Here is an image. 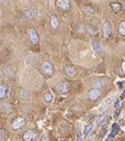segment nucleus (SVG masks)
<instances>
[{
	"label": "nucleus",
	"mask_w": 125,
	"mask_h": 141,
	"mask_svg": "<svg viewBox=\"0 0 125 141\" xmlns=\"http://www.w3.org/2000/svg\"><path fill=\"white\" fill-rule=\"evenodd\" d=\"M112 34V28L108 21H104L103 25V35L104 39H109Z\"/></svg>",
	"instance_id": "obj_1"
},
{
	"label": "nucleus",
	"mask_w": 125,
	"mask_h": 141,
	"mask_svg": "<svg viewBox=\"0 0 125 141\" xmlns=\"http://www.w3.org/2000/svg\"><path fill=\"white\" fill-rule=\"evenodd\" d=\"M56 6L61 11H67L71 7V3L69 0H57L56 1Z\"/></svg>",
	"instance_id": "obj_2"
},
{
	"label": "nucleus",
	"mask_w": 125,
	"mask_h": 141,
	"mask_svg": "<svg viewBox=\"0 0 125 141\" xmlns=\"http://www.w3.org/2000/svg\"><path fill=\"white\" fill-rule=\"evenodd\" d=\"M27 34H28L30 40H31V43L33 45H37V43H38V36H37L36 30H34V29H28L27 30Z\"/></svg>",
	"instance_id": "obj_3"
},
{
	"label": "nucleus",
	"mask_w": 125,
	"mask_h": 141,
	"mask_svg": "<svg viewBox=\"0 0 125 141\" xmlns=\"http://www.w3.org/2000/svg\"><path fill=\"white\" fill-rule=\"evenodd\" d=\"M69 89H70V87L67 82H61L56 85V91L60 94H66Z\"/></svg>",
	"instance_id": "obj_4"
},
{
	"label": "nucleus",
	"mask_w": 125,
	"mask_h": 141,
	"mask_svg": "<svg viewBox=\"0 0 125 141\" xmlns=\"http://www.w3.org/2000/svg\"><path fill=\"white\" fill-rule=\"evenodd\" d=\"M41 71L46 75L52 74V72H53V66H52V64L50 62H48V61H44V63L41 64Z\"/></svg>",
	"instance_id": "obj_5"
},
{
	"label": "nucleus",
	"mask_w": 125,
	"mask_h": 141,
	"mask_svg": "<svg viewBox=\"0 0 125 141\" xmlns=\"http://www.w3.org/2000/svg\"><path fill=\"white\" fill-rule=\"evenodd\" d=\"M25 123H26L25 119L19 117V118H16V119L13 120V122H12V127H13L14 129H20V128H22L23 126L25 125Z\"/></svg>",
	"instance_id": "obj_6"
},
{
	"label": "nucleus",
	"mask_w": 125,
	"mask_h": 141,
	"mask_svg": "<svg viewBox=\"0 0 125 141\" xmlns=\"http://www.w3.org/2000/svg\"><path fill=\"white\" fill-rule=\"evenodd\" d=\"M101 95H102L101 90L93 88V89L89 92L88 97H89V99H90V100H92V101H96V99H99V98L101 97Z\"/></svg>",
	"instance_id": "obj_7"
},
{
	"label": "nucleus",
	"mask_w": 125,
	"mask_h": 141,
	"mask_svg": "<svg viewBox=\"0 0 125 141\" xmlns=\"http://www.w3.org/2000/svg\"><path fill=\"white\" fill-rule=\"evenodd\" d=\"M24 15L27 19H33L37 15V8H28L27 10L24 11Z\"/></svg>",
	"instance_id": "obj_8"
},
{
	"label": "nucleus",
	"mask_w": 125,
	"mask_h": 141,
	"mask_svg": "<svg viewBox=\"0 0 125 141\" xmlns=\"http://www.w3.org/2000/svg\"><path fill=\"white\" fill-rule=\"evenodd\" d=\"M36 138H37V134L32 130H28L23 134V140L24 141H35Z\"/></svg>",
	"instance_id": "obj_9"
},
{
	"label": "nucleus",
	"mask_w": 125,
	"mask_h": 141,
	"mask_svg": "<svg viewBox=\"0 0 125 141\" xmlns=\"http://www.w3.org/2000/svg\"><path fill=\"white\" fill-rule=\"evenodd\" d=\"M10 88L6 85H0V99H4L8 96Z\"/></svg>",
	"instance_id": "obj_10"
},
{
	"label": "nucleus",
	"mask_w": 125,
	"mask_h": 141,
	"mask_svg": "<svg viewBox=\"0 0 125 141\" xmlns=\"http://www.w3.org/2000/svg\"><path fill=\"white\" fill-rule=\"evenodd\" d=\"M50 25H51L52 29H57L59 26V20L58 17L55 15V14H51L50 16Z\"/></svg>",
	"instance_id": "obj_11"
},
{
	"label": "nucleus",
	"mask_w": 125,
	"mask_h": 141,
	"mask_svg": "<svg viewBox=\"0 0 125 141\" xmlns=\"http://www.w3.org/2000/svg\"><path fill=\"white\" fill-rule=\"evenodd\" d=\"M109 5H110L111 9L113 10V12H115V13L120 12L121 9H122V5L120 3H118V2H111Z\"/></svg>",
	"instance_id": "obj_12"
},
{
	"label": "nucleus",
	"mask_w": 125,
	"mask_h": 141,
	"mask_svg": "<svg viewBox=\"0 0 125 141\" xmlns=\"http://www.w3.org/2000/svg\"><path fill=\"white\" fill-rule=\"evenodd\" d=\"M65 73L69 77H73V76L76 75V69L72 66H66L65 67Z\"/></svg>",
	"instance_id": "obj_13"
},
{
	"label": "nucleus",
	"mask_w": 125,
	"mask_h": 141,
	"mask_svg": "<svg viewBox=\"0 0 125 141\" xmlns=\"http://www.w3.org/2000/svg\"><path fill=\"white\" fill-rule=\"evenodd\" d=\"M118 32L121 36H125V21L120 22L119 27H118Z\"/></svg>",
	"instance_id": "obj_14"
},
{
	"label": "nucleus",
	"mask_w": 125,
	"mask_h": 141,
	"mask_svg": "<svg viewBox=\"0 0 125 141\" xmlns=\"http://www.w3.org/2000/svg\"><path fill=\"white\" fill-rule=\"evenodd\" d=\"M105 119H106V116H105V114H103V116H101L99 119H96V126L102 125L103 122L105 121Z\"/></svg>",
	"instance_id": "obj_15"
},
{
	"label": "nucleus",
	"mask_w": 125,
	"mask_h": 141,
	"mask_svg": "<svg viewBox=\"0 0 125 141\" xmlns=\"http://www.w3.org/2000/svg\"><path fill=\"white\" fill-rule=\"evenodd\" d=\"M52 100H53V96L50 92H46L44 94V101L47 102V103H51Z\"/></svg>",
	"instance_id": "obj_16"
},
{
	"label": "nucleus",
	"mask_w": 125,
	"mask_h": 141,
	"mask_svg": "<svg viewBox=\"0 0 125 141\" xmlns=\"http://www.w3.org/2000/svg\"><path fill=\"white\" fill-rule=\"evenodd\" d=\"M93 46H94L95 50L98 52H100L103 50V46H102V45H100L99 43H93Z\"/></svg>",
	"instance_id": "obj_17"
},
{
	"label": "nucleus",
	"mask_w": 125,
	"mask_h": 141,
	"mask_svg": "<svg viewBox=\"0 0 125 141\" xmlns=\"http://www.w3.org/2000/svg\"><path fill=\"white\" fill-rule=\"evenodd\" d=\"M92 125H90V124H88V125L85 126V129H84V135L85 136H88L89 134H90V132L92 131Z\"/></svg>",
	"instance_id": "obj_18"
},
{
	"label": "nucleus",
	"mask_w": 125,
	"mask_h": 141,
	"mask_svg": "<svg viewBox=\"0 0 125 141\" xmlns=\"http://www.w3.org/2000/svg\"><path fill=\"white\" fill-rule=\"evenodd\" d=\"M93 87H94L95 89H100V88L103 87V82H102V81H96L95 83H94Z\"/></svg>",
	"instance_id": "obj_19"
},
{
	"label": "nucleus",
	"mask_w": 125,
	"mask_h": 141,
	"mask_svg": "<svg viewBox=\"0 0 125 141\" xmlns=\"http://www.w3.org/2000/svg\"><path fill=\"white\" fill-rule=\"evenodd\" d=\"M84 11H85L86 14H89V15H91V14L94 13V9L92 7H90V6H86V7L84 8Z\"/></svg>",
	"instance_id": "obj_20"
},
{
	"label": "nucleus",
	"mask_w": 125,
	"mask_h": 141,
	"mask_svg": "<svg viewBox=\"0 0 125 141\" xmlns=\"http://www.w3.org/2000/svg\"><path fill=\"white\" fill-rule=\"evenodd\" d=\"M111 130L112 131H115V132H117L118 130H119V125H118V123H113L112 126H111Z\"/></svg>",
	"instance_id": "obj_21"
},
{
	"label": "nucleus",
	"mask_w": 125,
	"mask_h": 141,
	"mask_svg": "<svg viewBox=\"0 0 125 141\" xmlns=\"http://www.w3.org/2000/svg\"><path fill=\"white\" fill-rule=\"evenodd\" d=\"M120 111H121V107H119V108H117V109H115V113H114V117H115V118H117L118 116H119Z\"/></svg>",
	"instance_id": "obj_22"
},
{
	"label": "nucleus",
	"mask_w": 125,
	"mask_h": 141,
	"mask_svg": "<svg viewBox=\"0 0 125 141\" xmlns=\"http://www.w3.org/2000/svg\"><path fill=\"white\" fill-rule=\"evenodd\" d=\"M116 133H117V132H115V131H112V130H111V132L108 134V137H109V138H114V137L116 136Z\"/></svg>",
	"instance_id": "obj_23"
},
{
	"label": "nucleus",
	"mask_w": 125,
	"mask_h": 141,
	"mask_svg": "<svg viewBox=\"0 0 125 141\" xmlns=\"http://www.w3.org/2000/svg\"><path fill=\"white\" fill-rule=\"evenodd\" d=\"M119 107H121V104H120V101L117 100V101L114 103V108H115V109H117V108H119Z\"/></svg>",
	"instance_id": "obj_24"
},
{
	"label": "nucleus",
	"mask_w": 125,
	"mask_h": 141,
	"mask_svg": "<svg viewBox=\"0 0 125 141\" xmlns=\"http://www.w3.org/2000/svg\"><path fill=\"white\" fill-rule=\"evenodd\" d=\"M77 138H78V141H81L82 140V132L79 130L78 133H77Z\"/></svg>",
	"instance_id": "obj_25"
},
{
	"label": "nucleus",
	"mask_w": 125,
	"mask_h": 141,
	"mask_svg": "<svg viewBox=\"0 0 125 141\" xmlns=\"http://www.w3.org/2000/svg\"><path fill=\"white\" fill-rule=\"evenodd\" d=\"M117 85L119 86V88H122V86L124 85V82H118Z\"/></svg>",
	"instance_id": "obj_26"
},
{
	"label": "nucleus",
	"mask_w": 125,
	"mask_h": 141,
	"mask_svg": "<svg viewBox=\"0 0 125 141\" xmlns=\"http://www.w3.org/2000/svg\"><path fill=\"white\" fill-rule=\"evenodd\" d=\"M121 98H125V90L123 91V93L121 94Z\"/></svg>",
	"instance_id": "obj_27"
},
{
	"label": "nucleus",
	"mask_w": 125,
	"mask_h": 141,
	"mask_svg": "<svg viewBox=\"0 0 125 141\" xmlns=\"http://www.w3.org/2000/svg\"><path fill=\"white\" fill-rule=\"evenodd\" d=\"M0 45H1V40H0Z\"/></svg>",
	"instance_id": "obj_28"
},
{
	"label": "nucleus",
	"mask_w": 125,
	"mask_h": 141,
	"mask_svg": "<svg viewBox=\"0 0 125 141\" xmlns=\"http://www.w3.org/2000/svg\"><path fill=\"white\" fill-rule=\"evenodd\" d=\"M61 141H66V140H61Z\"/></svg>",
	"instance_id": "obj_29"
},
{
	"label": "nucleus",
	"mask_w": 125,
	"mask_h": 141,
	"mask_svg": "<svg viewBox=\"0 0 125 141\" xmlns=\"http://www.w3.org/2000/svg\"><path fill=\"white\" fill-rule=\"evenodd\" d=\"M44 141H46V140H45V139H44Z\"/></svg>",
	"instance_id": "obj_30"
},
{
	"label": "nucleus",
	"mask_w": 125,
	"mask_h": 141,
	"mask_svg": "<svg viewBox=\"0 0 125 141\" xmlns=\"http://www.w3.org/2000/svg\"><path fill=\"white\" fill-rule=\"evenodd\" d=\"M124 118H125V116H124Z\"/></svg>",
	"instance_id": "obj_31"
}]
</instances>
